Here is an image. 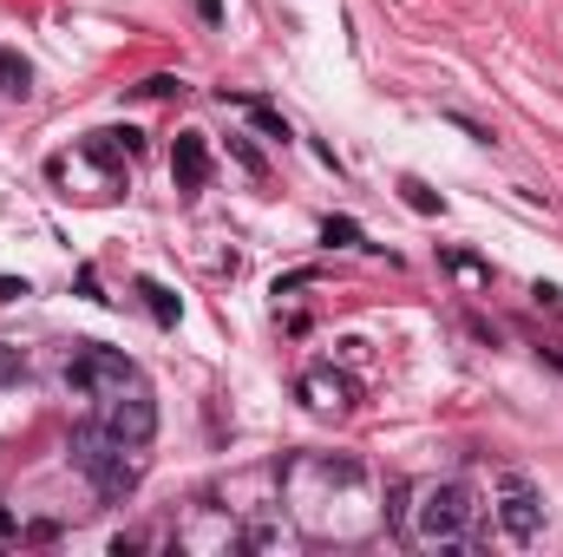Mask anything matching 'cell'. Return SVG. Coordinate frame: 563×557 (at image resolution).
<instances>
[{
	"mask_svg": "<svg viewBox=\"0 0 563 557\" xmlns=\"http://www.w3.org/2000/svg\"><path fill=\"white\" fill-rule=\"evenodd\" d=\"M139 295H144V302H151V315H157V321H164V328H170V321H177V295H170V288H164V282H151V276H144V282H139Z\"/></svg>",
	"mask_w": 563,
	"mask_h": 557,
	"instance_id": "cell-8",
	"label": "cell"
},
{
	"mask_svg": "<svg viewBox=\"0 0 563 557\" xmlns=\"http://www.w3.org/2000/svg\"><path fill=\"white\" fill-rule=\"evenodd\" d=\"M321 237H328V243H341V250H361V223H354V217H328V223H321Z\"/></svg>",
	"mask_w": 563,
	"mask_h": 557,
	"instance_id": "cell-10",
	"label": "cell"
},
{
	"mask_svg": "<svg viewBox=\"0 0 563 557\" xmlns=\"http://www.w3.org/2000/svg\"><path fill=\"white\" fill-rule=\"evenodd\" d=\"M20 295H26V282H20V276H0V302H20Z\"/></svg>",
	"mask_w": 563,
	"mask_h": 557,
	"instance_id": "cell-16",
	"label": "cell"
},
{
	"mask_svg": "<svg viewBox=\"0 0 563 557\" xmlns=\"http://www.w3.org/2000/svg\"><path fill=\"white\" fill-rule=\"evenodd\" d=\"M203 177H210V144H203V132H177V144H170V184L177 190H203Z\"/></svg>",
	"mask_w": 563,
	"mask_h": 557,
	"instance_id": "cell-7",
	"label": "cell"
},
{
	"mask_svg": "<svg viewBox=\"0 0 563 557\" xmlns=\"http://www.w3.org/2000/svg\"><path fill=\"white\" fill-rule=\"evenodd\" d=\"M301 401H308L314 414H347V407L361 401V381H354L347 368L321 361V368H308V374H301Z\"/></svg>",
	"mask_w": 563,
	"mask_h": 557,
	"instance_id": "cell-6",
	"label": "cell"
},
{
	"mask_svg": "<svg viewBox=\"0 0 563 557\" xmlns=\"http://www.w3.org/2000/svg\"><path fill=\"white\" fill-rule=\"evenodd\" d=\"M498 525H505V538H511V545H531V538L544 532V505H538L531 479H518V472H505V479H498Z\"/></svg>",
	"mask_w": 563,
	"mask_h": 557,
	"instance_id": "cell-5",
	"label": "cell"
},
{
	"mask_svg": "<svg viewBox=\"0 0 563 557\" xmlns=\"http://www.w3.org/2000/svg\"><path fill=\"white\" fill-rule=\"evenodd\" d=\"M33 86V73H26V59H13V53H0V92H26Z\"/></svg>",
	"mask_w": 563,
	"mask_h": 557,
	"instance_id": "cell-11",
	"label": "cell"
},
{
	"mask_svg": "<svg viewBox=\"0 0 563 557\" xmlns=\"http://www.w3.org/2000/svg\"><path fill=\"white\" fill-rule=\"evenodd\" d=\"M407 538L413 545H465L472 518H478V499L465 479H432V485H407Z\"/></svg>",
	"mask_w": 563,
	"mask_h": 557,
	"instance_id": "cell-1",
	"label": "cell"
},
{
	"mask_svg": "<svg viewBox=\"0 0 563 557\" xmlns=\"http://www.w3.org/2000/svg\"><path fill=\"white\" fill-rule=\"evenodd\" d=\"M0 538H20V518H13L7 505H0Z\"/></svg>",
	"mask_w": 563,
	"mask_h": 557,
	"instance_id": "cell-18",
	"label": "cell"
},
{
	"mask_svg": "<svg viewBox=\"0 0 563 557\" xmlns=\"http://www.w3.org/2000/svg\"><path fill=\"white\" fill-rule=\"evenodd\" d=\"M538 354H544V361H551V368H558V374H563V341H544Z\"/></svg>",
	"mask_w": 563,
	"mask_h": 557,
	"instance_id": "cell-17",
	"label": "cell"
},
{
	"mask_svg": "<svg viewBox=\"0 0 563 557\" xmlns=\"http://www.w3.org/2000/svg\"><path fill=\"white\" fill-rule=\"evenodd\" d=\"M250 112H256V125H263L269 139H282V144H288V125H282V119H276V112H269V106H250Z\"/></svg>",
	"mask_w": 563,
	"mask_h": 557,
	"instance_id": "cell-14",
	"label": "cell"
},
{
	"mask_svg": "<svg viewBox=\"0 0 563 557\" xmlns=\"http://www.w3.org/2000/svg\"><path fill=\"white\" fill-rule=\"evenodd\" d=\"M66 387H73L79 401H112V394L139 387V368H132V354H119V348H79V354L66 361Z\"/></svg>",
	"mask_w": 563,
	"mask_h": 557,
	"instance_id": "cell-3",
	"label": "cell"
},
{
	"mask_svg": "<svg viewBox=\"0 0 563 557\" xmlns=\"http://www.w3.org/2000/svg\"><path fill=\"white\" fill-rule=\"evenodd\" d=\"M144 92H151V99H170V92H177V79H170V73H157V79H144Z\"/></svg>",
	"mask_w": 563,
	"mask_h": 557,
	"instance_id": "cell-15",
	"label": "cell"
},
{
	"mask_svg": "<svg viewBox=\"0 0 563 557\" xmlns=\"http://www.w3.org/2000/svg\"><path fill=\"white\" fill-rule=\"evenodd\" d=\"M73 466L99 485V499H125L132 485L144 479V459H139V446H125V439H112L106 426H79L73 433Z\"/></svg>",
	"mask_w": 563,
	"mask_h": 557,
	"instance_id": "cell-2",
	"label": "cell"
},
{
	"mask_svg": "<svg viewBox=\"0 0 563 557\" xmlns=\"http://www.w3.org/2000/svg\"><path fill=\"white\" fill-rule=\"evenodd\" d=\"M20 374H26V354H20L13 341H0V387H13Z\"/></svg>",
	"mask_w": 563,
	"mask_h": 557,
	"instance_id": "cell-12",
	"label": "cell"
},
{
	"mask_svg": "<svg viewBox=\"0 0 563 557\" xmlns=\"http://www.w3.org/2000/svg\"><path fill=\"white\" fill-rule=\"evenodd\" d=\"M445 270H452V276H465V282H485V263H478V256H465V250H445Z\"/></svg>",
	"mask_w": 563,
	"mask_h": 557,
	"instance_id": "cell-13",
	"label": "cell"
},
{
	"mask_svg": "<svg viewBox=\"0 0 563 557\" xmlns=\"http://www.w3.org/2000/svg\"><path fill=\"white\" fill-rule=\"evenodd\" d=\"M400 197H407V204H413V210H420V217H439V210H445V204H439V197H432V190H426L420 177H400Z\"/></svg>",
	"mask_w": 563,
	"mask_h": 557,
	"instance_id": "cell-9",
	"label": "cell"
},
{
	"mask_svg": "<svg viewBox=\"0 0 563 557\" xmlns=\"http://www.w3.org/2000/svg\"><path fill=\"white\" fill-rule=\"evenodd\" d=\"M106 414L99 426L112 433V439H125V446H151V433H157V401L144 394V387H125V394H112V401H99Z\"/></svg>",
	"mask_w": 563,
	"mask_h": 557,
	"instance_id": "cell-4",
	"label": "cell"
}]
</instances>
